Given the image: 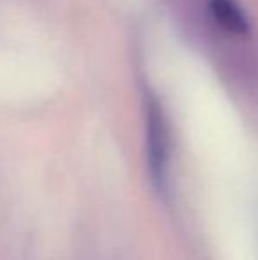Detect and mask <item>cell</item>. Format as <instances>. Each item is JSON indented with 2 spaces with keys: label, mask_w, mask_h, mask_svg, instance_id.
Returning <instances> with one entry per match:
<instances>
[{
  "label": "cell",
  "mask_w": 258,
  "mask_h": 260,
  "mask_svg": "<svg viewBox=\"0 0 258 260\" xmlns=\"http://www.w3.org/2000/svg\"><path fill=\"white\" fill-rule=\"evenodd\" d=\"M145 129H147V161L152 182L163 188L168 174L170 161V131L168 122L158 100H145Z\"/></svg>",
  "instance_id": "1"
},
{
  "label": "cell",
  "mask_w": 258,
  "mask_h": 260,
  "mask_svg": "<svg viewBox=\"0 0 258 260\" xmlns=\"http://www.w3.org/2000/svg\"><path fill=\"white\" fill-rule=\"evenodd\" d=\"M209 7L214 20L225 30L232 32V34H248L249 32L248 18L235 0H210Z\"/></svg>",
  "instance_id": "2"
}]
</instances>
